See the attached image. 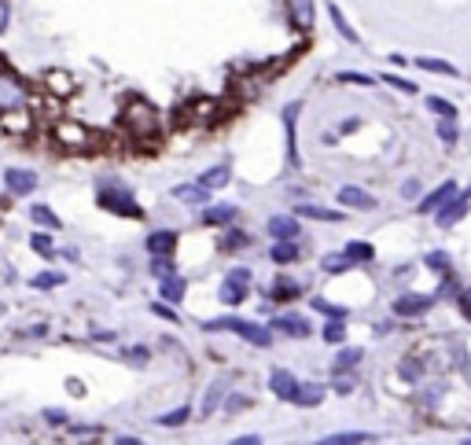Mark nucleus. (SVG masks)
<instances>
[{
  "instance_id": "nucleus-1",
  "label": "nucleus",
  "mask_w": 471,
  "mask_h": 445,
  "mask_svg": "<svg viewBox=\"0 0 471 445\" xmlns=\"http://www.w3.org/2000/svg\"><path fill=\"white\" fill-rule=\"evenodd\" d=\"M155 107L151 103H144V100H129L125 103V111H122V129L133 140H151L155 136Z\"/></svg>"
},
{
  "instance_id": "nucleus-2",
  "label": "nucleus",
  "mask_w": 471,
  "mask_h": 445,
  "mask_svg": "<svg viewBox=\"0 0 471 445\" xmlns=\"http://www.w3.org/2000/svg\"><path fill=\"white\" fill-rule=\"evenodd\" d=\"M206 331H235V335H243L251 346H272V331L269 328H261V324H251V320H235V317H225V320H210V324H203Z\"/></svg>"
},
{
  "instance_id": "nucleus-3",
  "label": "nucleus",
  "mask_w": 471,
  "mask_h": 445,
  "mask_svg": "<svg viewBox=\"0 0 471 445\" xmlns=\"http://www.w3.org/2000/svg\"><path fill=\"white\" fill-rule=\"evenodd\" d=\"M26 88L19 85V77H11V74H0V118L11 114V111H22L26 107Z\"/></svg>"
},
{
  "instance_id": "nucleus-4",
  "label": "nucleus",
  "mask_w": 471,
  "mask_h": 445,
  "mask_svg": "<svg viewBox=\"0 0 471 445\" xmlns=\"http://www.w3.org/2000/svg\"><path fill=\"white\" fill-rule=\"evenodd\" d=\"M247 283H251V269H232L229 276H225V283H221L217 298L225 306H240L243 298H247Z\"/></svg>"
},
{
  "instance_id": "nucleus-5",
  "label": "nucleus",
  "mask_w": 471,
  "mask_h": 445,
  "mask_svg": "<svg viewBox=\"0 0 471 445\" xmlns=\"http://www.w3.org/2000/svg\"><path fill=\"white\" fill-rule=\"evenodd\" d=\"M56 140L63 143V148H70V151H82L93 143V133H88L85 125H77V122H59L56 125Z\"/></svg>"
},
{
  "instance_id": "nucleus-6",
  "label": "nucleus",
  "mask_w": 471,
  "mask_h": 445,
  "mask_svg": "<svg viewBox=\"0 0 471 445\" xmlns=\"http://www.w3.org/2000/svg\"><path fill=\"white\" fill-rule=\"evenodd\" d=\"M100 206L114 214H125V217H140V206L129 203V192H100Z\"/></svg>"
},
{
  "instance_id": "nucleus-7",
  "label": "nucleus",
  "mask_w": 471,
  "mask_h": 445,
  "mask_svg": "<svg viewBox=\"0 0 471 445\" xmlns=\"http://www.w3.org/2000/svg\"><path fill=\"white\" fill-rule=\"evenodd\" d=\"M4 185L11 195H30L37 188V173H30V169H4Z\"/></svg>"
},
{
  "instance_id": "nucleus-8",
  "label": "nucleus",
  "mask_w": 471,
  "mask_h": 445,
  "mask_svg": "<svg viewBox=\"0 0 471 445\" xmlns=\"http://www.w3.org/2000/svg\"><path fill=\"white\" fill-rule=\"evenodd\" d=\"M177 251V232L173 228H159V232H151L148 235V254H155V258H169Z\"/></svg>"
},
{
  "instance_id": "nucleus-9",
  "label": "nucleus",
  "mask_w": 471,
  "mask_h": 445,
  "mask_svg": "<svg viewBox=\"0 0 471 445\" xmlns=\"http://www.w3.org/2000/svg\"><path fill=\"white\" fill-rule=\"evenodd\" d=\"M431 306H435V298H431V295H401L394 302V313H398V317H416V313H427Z\"/></svg>"
},
{
  "instance_id": "nucleus-10",
  "label": "nucleus",
  "mask_w": 471,
  "mask_h": 445,
  "mask_svg": "<svg viewBox=\"0 0 471 445\" xmlns=\"http://www.w3.org/2000/svg\"><path fill=\"white\" fill-rule=\"evenodd\" d=\"M339 203L343 206H350V210H376V199L364 188H353V185H346V188H339Z\"/></svg>"
},
{
  "instance_id": "nucleus-11",
  "label": "nucleus",
  "mask_w": 471,
  "mask_h": 445,
  "mask_svg": "<svg viewBox=\"0 0 471 445\" xmlns=\"http://www.w3.org/2000/svg\"><path fill=\"white\" fill-rule=\"evenodd\" d=\"M287 15L298 30H309L313 26V0H287Z\"/></svg>"
},
{
  "instance_id": "nucleus-12",
  "label": "nucleus",
  "mask_w": 471,
  "mask_h": 445,
  "mask_svg": "<svg viewBox=\"0 0 471 445\" xmlns=\"http://www.w3.org/2000/svg\"><path fill=\"white\" fill-rule=\"evenodd\" d=\"M173 199L188 203V206H203L206 199H210V188H206V185H177L173 188Z\"/></svg>"
},
{
  "instance_id": "nucleus-13",
  "label": "nucleus",
  "mask_w": 471,
  "mask_h": 445,
  "mask_svg": "<svg viewBox=\"0 0 471 445\" xmlns=\"http://www.w3.org/2000/svg\"><path fill=\"white\" fill-rule=\"evenodd\" d=\"M185 291H188L185 276H166V280L159 283V295H162V302H173V306H180V302H185Z\"/></svg>"
},
{
  "instance_id": "nucleus-14",
  "label": "nucleus",
  "mask_w": 471,
  "mask_h": 445,
  "mask_svg": "<svg viewBox=\"0 0 471 445\" xmlns=\"http://www.w3.org/2000/svg\"><path fill=\"white\" fill-rule=\"evenodd\" d=\"M269 387H272V394H277V398H284V401H291V398H295V390H298L295 375H291V372H284V368H277V372H272Z\"/></svg>"
},
{
  "instance_id": "nucleus-15",
  "label": "nucleus",
  "mask_w": 471,
  "mask_h": 445,
  "mask_svg": "<svg viewBox=\"0 0 471 445\" xmlns=\"http://www.w3.org/2000/svg\"><path fill=\"white\" fill-rule=\"evenodd\" d=\"M453 195H456V185H442V188H435V192H431L427 199L420 203V214H435V210H442V206H446Z\"/></svg>"
},
{
  "instance_id": "nucleus-16",
  "label": "nucleus",
  "mask_w": 471,
  "mask_h": 445,
  "mask_svg": "<svg viewBox=\"0 0 471 445\" xmlns=\"http://www.w3.org/2000/svg\"><path fill=\"white\" fill-rule=\"evenodd\" d=\"M295 405H302V409H313V405H321L324 401V387L321 383H298V390H295V398H291Z\"/></svg>"
},
{
  "instance_id": "nucleus-17",
  "label": "nucleus",
  "mask_w": 471,
  "mask_h": 445,
  "mask_svg": "<svg viewBox=\"0 0 471 445\" xmlns=\"http://www.w3.org/2000/svg\"><path fill=\"white\" fill-rule=\"evenodd\" d=\"M468 199H471V192H464V199H456V203H446L442 206V214H438V221H442V228H449V225H456L464 214H468Z\"/></svg>"
},
{
  "instance_id": "nucleus-18",
  "label": "nucleus",
  "mask_w": 471,
  "mask_h": 445,
  "mask_svg": "<svg viewBox=\"0 0 471 445\" xmlns=\"http://www.w3.org/2000/svg\"><path fill=\"white\" fill-rule=\"evenodd\" d=\"M269 232L277 235V240H295V235H298V221L277 214V217H269Z\"/></svg>"
},
{
  "instance_id": "nucleus-19",
  "label": "nucleus",
  "mask_w": 471,
  "mask_h": 445,
  "mask_svg": "<svg viewBox=\"0 0 471 445\" xmlns=\"http://www.w3.org/2000/svg\"><path fill=\"white\" fill-rule=\"evenodd\" d=\"M45 85H48V93H56V96H70V93H74L70 74H59V70H52V74L45 77Z\"/></svg>"
},
{
  "instance_id": "nucleus-20",
  "label": "nucleus",
  "mask_w": 471,
  "mask_h": 445,
  "mask_svg": "<svg viewBox=\"0 0 471 445\" xmlns=\"http://www.w3.org/2000/svg\"><path fill=\"white\" fill-rule=\"evenodd\" d=\"M277 328H280L284 335L302 338V335H309V320H302V317H277Z\"/></svg>"
},
{
  "instance_id": "nucleus-21",
  "label": "nucleus",
  "mask_w": 471,
  "mask_h": 445,
  "mask_svg": "<svg viewBox=\"0 0 471 445\" xmlns=\"http://www.w3.org/2000/svg\"><path fill=\"white\" fill-rule=\"evenodd\" d=\"M206 225H229V221H235V206H206V214H203Z\"/></svg>"
},
{
  "instance_id": "nucleus-22",
  "label": "nucleus",
  "mask_w": 471,
  "mask_h": 445,
  "mask_svg": "<svg viewBox=\"0 0 471 445\" xmlns=\"http://www.w3.org/2000/svg\"><path fill=\"white\" fill-rule=\"evenodd\" d=\"M295 258H298V247H295V240H280L277 247H272V261H277V265H291Z\"/></svg>"
},
{
  "instance_id": "nucleus-23",
  "label": "nucleus",
  "mask_w": 471,
  "mask_h": 445,
  "mask_svg": "<svg viewBox=\"0 0 471 445\" xmlns=\"http://www.w3.org/2000/svg\"><path fill=\"white\" fill-rule=\"evenodd\" d=\"M232 180V173H229V166H214L210 173H203V180L199 185H206V188H225Z\"/></svg>"
},
{
  "instance_id": "nucleus-24",
  "label": "nucleus",
  "mask_w": 471,
  "mask_h": 445,
  "mask_svg": "<svg viewBox=\"0 0 471 445\" xmlns=\"http://www.w3.org/2000/svg\"><path fill=\"white\" fill-rule=\"evenodd\" d=\"M30 221H33V225H45V228H63L59 217L52 214L48 206H30Z\"/></svg>"
},
{
  "instance_id": "nucleus-25",
  "label": "nucleus",
  "mask_w": 471,
  "mask_h": 445,
  "mask_svg": "<svg viewBox=\"0 0 471 445\" xmlns=\"http://www.w3.org/2000/svg\"><path fill=\"white\" fill-rule=\"evenodd\" d=\"M350 442H372V435H364V430H343V435L324 438V445H350Z\"/></svg>"
},
{
  "instance_id": "nucleus-26",
  "label": "nucleus",
  "mask_w": 471,
  "mask_h": 445,
  "mask_svg": "<svg viewBox=\"0 0 471 445\" xmlns=\"http://www.w3.org/2000/svg\"><path fill=\"white\" fill-rule=\"evenodd\" d=\"M59 283H63V272H37V276H30V287H37V291H52Z\"/></svg>"
},
{
  "instance_id": "nucleus-27",
  "label": "nucleus",
  "mask_w": 471,
  "mask_h": 445,
  "mask_svg": "<svg viewBox=\"0 0 471 445\" xmlns=\"http://www.w3.org/2000/svg\"><path fill=\"white\" fill-rule=\"evenodd\" d=\"M353 265V258L343 251V254H328V258H324V272H346Z\"/></svg>"
},
{
  "instance_id": "nucleus-28",
  "label": "nucleus",
  "mask_w": 471,
  "mask_h": 445,
  "mask_svg": "<svg viewBox=\"0 0 471 445\" xmlns=\"http://www.w3.org/2000/svg\"><path fill=\"white\" fill-rule=\"evenodd\" d=\"M328 11H332V22H335V30H339V33H343V37H346V41H350V45H357V33H353V30H350V22L343 19V11H339L335 4H332Z\"/></svg>"
},
{
  "instance_id": "nucleus-29",
  "label": "nucleus",
  "mask_w": 471,
  "mask_h": 445,
  "mask_svg": "<svg viewBox=\"0 0 471 445\" xmlns=\"http://www.w3.org/2000/svg\"><path fill=\"white\" fill-rule=\"evenodd\" d=\"M221 394H225V379H217V383L206 390V398H203V412H214L217 409V401H221Z\"/></svg>"
},
{
  "instance_id": "nucleus-30",
  "label": "nucleus",
  "mask_w": 471,
  "mask_h": 445,
  "mask_svg": "<svg viewBox=\"0 0 471 445\" xmlns=\"http://www.w3.org/2000/svg\"><path fill=\"white\" fill-rule=\"evenodd\" d=\"M357 361H361V350H357V346H350V350H343V353L335 357V372H346V368H353Z\"/></svg>"
},
{
  "instance_id": "nucleus-31",
  "label": "nucleus",
  "mask_w": 471,
  "mask_h": 445,
  "mask_svg": "<svg viewBox=\"0 0 471 445\" xmlns=\"http://www.w3.org/2000/svg\"><path fill=\"white\" fill-rule=\"evenodd\" d=\"M298 214H302V217H313V221H339L335 210H321V206H309V203L298 206Z\"/></svg>"
},
{
  "instance_id": "nucleus-32",
  "label": "nucleus",
  "mask_w": 471,
  "mask_h": 445,
  "mask_svg": "<svg viewBox=\"0 0 471 445\" xmlns=\"http://www.w3.org/2000/svg\"><path fill=\"white\" fill-rule=\"evenodd\" d=\"M420 67L424 70H435V74H446V77H456V67H453V63H442V59H420Z\"/></svg>"
},
{
  "instance_id": "nucleus-33",
  "label": "nucleus",
  "mask_w": 471,
  "mask_h": 445,
  "mask_svg": "<svg viewBox=\"0 0 471 445\" xmlns=\"http://www.w3.org/2000/svg\"><path fill=\"white\" fill-rule=\"evenodd\" d=\"M346 254H350L353 261H372V258H376L372 243H350V247H346Z\"/></svg>"
},
{
  "instance_id": "nucleus-34",
  "label": "nucleus",
  "mask_w": 471,
  "mask_h": 445,
  "mask_svg": "<svg viewBox=\"0 0 471 445\" xmlns=\"http://www.w3.org/2000/svg\"><path fill=\"white\" fill-rule=\"evenodd\" d=\"M427 107H431V111H438L442 118H453V114H456V107H453L449 100H442V96H427Z\"/></svg>"
},
{
  "instance_id": "nucleus-35",
  "label": "nucleus",
  "mask_w": 471,
  "mask_h": 445,
  "mask_svg": "<svg viewBox=\"0 0 471 445\" xmlns=\"http://www.w3.org/2000/svg\"><path fill=\"white\" fill-rule=\"evenodd\" d=\"M313 309L328 313L332 320H343V317H346V309H343V306H332V302H324V298H313Z\"/></svg>"
},
{
  "instance_id": "nucleus-36",
  "label": "nucleus",
  "mask_w": 471,
  "mask_h": 445,
  "mask_svg": "<svg viewBox=\"0 0 471 445\" xmlns=\"http://www.w3.org/2000/svg\"><path fill=\"white\" fill-rule=\"evenodd\" d=\"M188 111H192V118H195V122H203V118H210V111H217V103H214V100H206V103L199 100V103H192Z\"/></svg>"
},
{
  "instance_id": "nucleus-37",
  "label": "nucleus",
  "mask_w": 471,
  "mask_h": 445,
  "mask_svg": "<svg viewBox=\"0 0 471 445\" xmlns=\"http://www.w3.org/2000/svg\"><path fill=\"white\" fill-rule=\"evenodd\" d=\"M188 420V409H177V412H166V416H159V423L162 427H180Z\"/></svg>"
},
{
  "instance_id": "nucleus-38",
  "label": "nucleus",
  "mask_w": 471,
  "mask_h": 445,
  "mask_svg": "<svg viewBox=\"0 0 471 445\" xmlns=\"http://www.w3.org/2000/svg\"><path fill=\"white\" fill-rule=\"evenodd\" d=\"M272 295H277V298H295V295H298V283H291V280H277Z\"/></svg>"
},
{
  "instance_id": "nucleus-39",
  "label": "nucleus",
  "mask_w": 471,
  "mask_h": 445,
  "mask_svg": "<svg viewBox=\"0 0 471 445\" xmlns=\"http://www.w3.org/2000/svg\"><path fill=\"white\" fill-rule=\"evenodd\" d=\"M324 338H328V343H343V320H332L328 328H324Z\"/></svg>"
},
{
  "instance_id": "nucleus-40",
  "label": "nucleus",
  "mask_w": 471,
  "mask_h": 445,
  "mask_svg": "<svg viewBox=\"0 0 471 445\" xmlns=\"http://www.w3.org/2000/svg\"><path fill=\"white\" fill-rule=\"evenodd\" d=\"M339 81H346V85H372V77L353 74V70H343V74H339Z\"/></svg>"
},
{
  "instance_id": "nucleus-41",
  "label": "nucleus",
  "mask_w": 471,
  "mask_h": 445,
  "mask_svg": "<svg viewBox=\"0 0 471 445\" xmlns=\"http://www.w3.org/2000/svg\"><path fill=\"white\" fill-rule=\"evenodd\" d=\"M383 81H387V85H394V88H401V93H409V96L416 93V85H412V81H401V77H398V74H387V77H383Z\"/></svg>"
},
{
  "instance_id": "nucleus-42",
  "label": "nucleus",
  "mask_w": 471,
  "mask_h": 445,
  "mask_svg": "<svg viewBox=\"0 0 471 445\" xmlns=\"http://www.w3.org/2000/svg\"><path fill=\"white\" fill-rule=\"evenodd\" d=\"M30 247L37 254H52V240H48V235H30Z\"/></svg>"
},
{
  "instance_id": "nucleus-43",
  "label": "nucleus",
  "mask_w": 471,
  "mask_h": 445,
  "mask_svg": "<svg viewBox=\"0 0 471 445\" xmlns=\"http://www.w3.org/2000/svg\"><path fill=\"white\" fill-rule=\"evenodd\" d=\"M401 375L409 379V383H416V379H420V364H416V361H405V364H401Z\"/></svg>"
},
{
  "instance_id": "nucleus-44",
  "label": "nucleus",
  "mask_w": 471,
  "mask_h": 445,
  "mask_svg": "<svg viewBox=\"0 0 471 445\" xmlns=\"http://www.w3.org/2000/svg\"><path fill=\"white\" fill-rule=\"evenodd\" d=\"M438 136L446 140V143H453V140H456V129H453L449 118H446V122H438Z\"/></svg>"
},
{
  "instance_id": "nucleus-45",
  "label": "nucleus",
  "mask_w": 471,
  "mask_h": 445,
  "mask_svg": "<svg viewBox=\"0 0 471 445\" xmlns=\"http://www.w3.org/2000/svg\"><path fill=\"white\" fill-rule=\"evenodd\" d=\"M427 265H431V269H438V272H446V254H442V251L427 254Z\"/></svg>"
},
{
  "instance_id": "nucleus-46",
  "label": "nucleus",
  "mask_w": 471,
  "mask_h": 445,
  "mask_svg": "<svg viewBox=\"0 0 471 445\" xmlns=\"http://www.w3.org/2000/svg\"><path fill=\"white\" fill-rule=\"evenodd\" d=\"M151 309H155V317H162V320H177V313H173V309H169L166 302H155Z\"/></svg>"
},
{
  "instance_id": "nucleus-47",
  "label": "nucleus",
  "mask_w": 471,
  "mask_h": 445,
  "mask_svg": "<svg viewBox=\"0 0 471 445\" xmlns=\"http://www.w3.org/2000/svg\"><path fill=\"white\" fill-rule=\"evenodd\" d=\"M169 269H173V265H169V261H166V254L159 258V261H155V265H151V272H155V276H169Z\"/></svg>"
},
{
  "instance_id": "nucleus-48",
  "label": "nucleus",
  "mask_w": 471,
  "mask_h": 445,
  "mask_svg": "<svg viewBox=\"0 0 471 445\" xmlns=\"http://www.w3.org/2000/svg\"><path fill=\"white\" fill-rule=\"evenodd\" d=\"M461 313L471 320V287H464V291H461Z\"/></svg>"
},
{
  "instance_id": "nucleus-49",
  "label": "nucleus",
  "mask_w": 471,
  "mask_h": 445,
  "mask_svg": "<svg viewBox=\"0 0 471 445\" xmlns=\"http://www.w3.org/2000/svg\"><path fill=\"white\" fill-rule=\"evenodd\" d=\"M401 195H405V199H416V195H420V180H405Z\"/></svg>"
},
{
  "instance_id": "nucleus-50",
  "label": "nucleus",
  "mask_w": 471,
  "mask_h": 445,
  "mask_svg": "<svg viewBox=\"0 0 471 445\" xmlns=\"http://www.w3.org/2000/svg\"><path fill=\"white\" fill-rule=\"evenodd\" d=\"M335 390H343V394H350V390H353V379H335Z\"/></svg>"
},
{
  "instance_id": "nucleus-51",
  "label": "nucleus",
  "mask_w": 471,
  "mask_h": 445,
  "mask_svg": "<svg viewBox=\"0 0 471 445\" xmlns=\"http://www.w3.org/2000/svg\"><path fill=\"white\" fill-rule=\"evenodd\" d=\"M4 26H8V4L0 0V33H4Z\"/></svg>"
},
{
  "instance_id": "nucleus-52",
  "label": "nucleus",
  "mask_w": 471,
  "mask_h": 445,
  "mask_svg": "<svg viewBox=\"0 0 471 445\" xmlns=\"http://www.w3.org/2000/svg\"><path fill=\"white\" fill-rule=\"evenodd\" d=\"M247 405V398H229V412H235V409H243Z\"/></svg>"
},
{
  "instance_id": "nucleus-53",
  "label": "nucleus",
  "mask_w": 471,
  "mask_h": 445,
  "mask_svg": "<svg viewBox=\"0 0 471 445\" xmlns=\"http://www.w3.org/2000/svg\"><path fill=\"white\" fill-rule=\"evenodd\" d=\"M235 442H240V445H258L261 438H258V435H243V438H235Z\"/></svg>"
},
{
  "instance_id": "nucleus-54",
  "label": "nucleus",
  "mask_w": 471,
  "mask_h": 445,
  "mask_svg": "<svg viewBox=\"0 0 471 445\" xmlns=\"http://www.w3.org/2000/svg\"><path fill=\"white\" fill-rule=\"evenodd\" d=\"M468 445H471V438H468Z\"/></svg>"
}]
</instances>
